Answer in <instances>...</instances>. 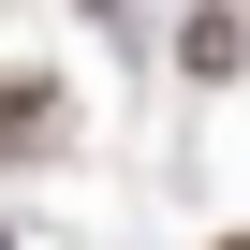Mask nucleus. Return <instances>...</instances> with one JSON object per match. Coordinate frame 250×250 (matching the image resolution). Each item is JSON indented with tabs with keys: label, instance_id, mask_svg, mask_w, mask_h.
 Instances as JSON below:
<instances>
[{
	"label": "nucleus",
	"instance_id": "4",
	"mask_svg": "<svg viewBox=\"0 0 250 250\" xmlns=\"http://www.w3.org/2000/svg\"><path fill=\"white\" fill-rule=\"evenodd\" d=\"M191 15H250V0H191Z\"/></svg>",
	"mask_w": 250,
	"mask_h": 250
},
{
	"label": "nucleus",
	"instance_id": "1",
	"mask_svg": "<svg viewBox=\"0 0 250 250\" xmlns=\"http://www.w3.org/2000/svg\"><path fill=\"white\" fill-rule=\"evenodd\" d=\"M59 147H74V88L0 59V162H59Z\"/></svg>",
	"mask_w": 250,
	"mask_h": 250
},
{
	"label": "nucleus",
	"instance_id": "2",
	"mask_svg": "<svg viewBox=\"0 0 250 250\" xmlns=\"http://www.w3.org/2000/svg\"><path fill=\"white\" fill-rule=\"evenodd\" d=\"M177 74L191 88H235L250 74V15H177Z\"/></svg>",
	"mask_w": 250,
	"mask_h": 250
},
{
	"label": "nucleus",
	"instance_id": "3",
	"mask_svg": "<svg viewBox=\"0 0 250 250\" xmlns=\"http://www.w3.org/2000/svg\"><path fill=\"white\" fill-rule=\"evenodd\" d=\"M88 15H103V30H118V44H147V15H133V0H88Z\"/></svg>",
	"mask_w": 250,
	"mask_h": 250
},
{
	"label": "nucleus",
	"instance_id": "5",
	"mask_svg": "<svg viewBox=\"0 0 250 250\" xmlns=\"http://www.w3.org/2000/svg\"><path fill=\"white\" fill-rule=\"evenodd\" d=\"M206 250H250V235H206Z\"/></svg>",
	"mask_w": 250,
	"mask_h": 250
},
{
	"label": "nucleus",
	"instance_id": "6",
	"mask_svg": "<svg viewBox=\"0 0 250 250\" xmlns=\"http://www.w3.org/2000/svg\"><path fill=\"white\" fill-rule=\"evenodd\" d=\"M0 250H15V221H0Z\"/></svg>",
	"mask_w": 250,
	"mask_h": 250
}]
</instances>
